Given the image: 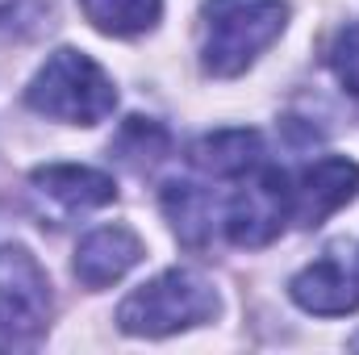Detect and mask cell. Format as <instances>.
<instances>
[{"mask_svg": "<svg viewBox=\"0 0 359 355\" xmlns=\"http://www.w3.org/2000/svg\"><path fill=\"white\" fill-rule=\"evenodd\" d=\"M288 25L284 0H205L201 4V67L213 80L243 76Z\"/></svg>", "mask_w": 359, "mask_h": 355, "instance_id": "obj_1", "label": "cell"}, {"mask_svg": "<svg viewBox=\"0 0 359 355\" xmlns=\"http://www.w3.org/2000/svg\"><path fill=\"white\" fill-rule=\"evenodd\" d=\"M217 309H222V301L205 272L168 267V272L151 276L147 284H138L117 305V326L138 339H163V335H180V330L213 322Z\"/></svg>", "mask_w": 359, "mask_h": 355, "instance_id": "obj_2", "label": "cell"}, {"mask_svg": "<svg viewBox=\"0 0 359 355\" xmlns=\"http://www.w3.org/2000/svg\"><path fill=\"white\" fill-rule=\"evenodd\" d=\"M25 105L50 121L67 126H96L117 109V88L109 72L76 46H59L29 80Z\"/></svg>", "mask_w": 359, "mask_h": 355, "instance_id": "obj_3", "label": "cell"}, {"mask_svg": "<svg viewBox=\"0 0 359 355\" xmlns=\"http://www.w3.org/2000/svg\"><path fill=\"white\" fill-rule=\"evenodd\" d=\"M55 318L46 267L25 247H0V351H34Z\"/></svg>", "mask_w": 359, "mask_h": 355, "instance_id": "obj_4", "label": "cell"}, {"mask_svg": "<svg viewBox=\"0 0 359 355\" xmlns=\"http://www.w3.org/2000/svg\"><path fill=\"white\" fill-rule=\"evenodd\" d=\"M292 222V180L284 168H264L251 176L226 205L222 230L234 247H268L280 230Z\"/></svg>", "mask_w": 359, "mask_h": 355, "instance_id": "obj_5", "label": "cell"}, {"mask_svg": "<svg viewBox=\"0 0 359 355\" xmlns=\"http://www.w3.org/2000/svg\"><path fill=\"white\" fill-rule=\"evenodd\" d=\"M359 196V163L347 155H326L318 163H309L301 180L292 184V222L301 226H322L326 217H334L343 205H351Z\"/></svg>", "mask_w": 359, "mask_h": 355, "instance_id": "obj_6", "label": "cell"}, {"mask_svg": "<svg viewBox=\"0 0 359 355\" xmlns=\"http://www.w3.org/2000/svg\"><path fill=\"white\" fill-rule=\"evenodd\" d=\"M142 255H147V243L138 239V230L126 226V222H109V226L88 230V234L76 243L72 272H76V280H80L84 288L100 293V288L117 284L130 267L142 264Z\"/></svg>", "mask_w": 359, "mask_h": 355, "instance_id": "obj_7", "label": "cell"}, {"mask_svg": "<svg viewBox=\"0 0 359 355\" xmlns=\"http://www.w3.org/2000/svg\"><path fill=\"white\" fill-rule=\"evenodd\" d=\"M288 297L313 318H347L359 309V264L322 255L288 280Z\"/></svg>", "mask_w": 359, "mask_h": 355, "instance_id": "obj_8", "label": "cell"}, {"mask_svg": "<svg viewBox=\"0 0 359 355\" xmlns=\"http://www.w3.org/2000/svg\"><path fill=\"white\" fill-rule=\"evenodd\" d=\"M29 188L63 209V213H88L100 205H113L117 201V184L109 172L100 168H84V163H46V168H34L29 172Z\"/></svg>", "mask_w": 359, "mask_h": 355, "instance_id": "obj_9", "label": "cell"}, {"mask_svg": "<svg viewBox=\"0 0 359 355\" xmlns=\"http://www.w3.org/2000/svg\"><path fill=\"white\" fill-rule=\"evenodd\" d=\"M188 159L213 180H243L264 163L259 130H213L192 142Z\"/></svg>", "mask_w": 359, "mask_h": 355, "instance_id": "obj_10", "label": "cell"}, {"mask_svg": "<svg viewBox=\"0 0 359 355\" xmlns=\"http://www.w3.org/2000/svg\"><path fill=\"white\" fill-rule=\"evenodd\" d=\"M80 13L109 38H138L159 25L163 0H80Z\"/></svg>", "mask_w": 359, "mask_h": 355, "instance_id": "obj_11", "label": "cell"}, {"mask_svg": "<svg viewBox=\"0 0 359 355\" xmlns=\"http://www.w3.org/2000/svg\"><path fill=\"white\" fill-rule=\"evenodd\" d=\"M159 201H163V213H168L172 230L180 234V243L201 247V243L209 239V230H213V205H209V196H205L192 180H172V184H163Z\"/></svg>", "mask_w": 359, "mask_h": 355, "instance_id": "obj_12", "label": "cell"}, {"mask_svg": "<svg viewBox=\"0 0 359 355\" xmlns=\"http://www.w3.org/2000/svg\"><path fill=\"white\" fill-rule=\"evenodd\" d=\"M168 147H172V134H168L155 117H130V121L117 130V138L109 142V151H113L121 163H130V168H151V163H159V159L168 155Z\"/></svg>", "mask_w": 359, "mask_h": 355, "instance_id": "obj_13", "label": "cell"}, {"mask_svg": "<svg viewBox=\"0 0 359 355\" xmlns=\"http://www.w3.org/2000/svg\"><path fill=\"white\" fill-rule=\"evenodd\" d=\"M330 72L339 76V84L359 96V21H347L334 42H330Z\"/></svg>", "mask_w": 359, "mask_h": 355, "instance_id": "obj_14", "label": "cell"}, {"mask_svg": "<svg viewBox=\"0 0 359 355\" xmlns=\"http://www.w3.org/2000/svg\"><path fill=\"white\" fill-rule=\"evenodd\" d=\"M13 4H17V0H0V17H4V13H8Z\"/></svg>", "mask_w": 359, "mask_h": 355, "instance_id": "obj_15", "label": "cell"}, {"mask_svg": "<svg viewBox=\"0 0 359 355\" xmlns=\"http://www.w3.org/2000/svg\"><path fill=\"white\" fill-rule=\"evenodd\" d=\"M351 347H359V339H351Z\"/></svg>", "mask_w": 359, "mask_h": 355, "instance_id": "obj_16", "label": "cell"}]
</instances>
